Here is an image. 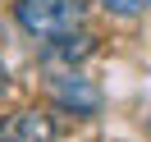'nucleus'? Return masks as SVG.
Listing matches in <instances>:
<instances>
[{"label": "nucleus", "mask_w": 151, "mask_h": 142, "mask_svg": "<svg viewBox=\"0 0 151 142\" xmlns=\"http://www.w3.org/2000/svg\"><path fill=\"white\" fill-rule=\"evenodd\" d=\"M87 19L83 0H19L14 5V23L37 41H60L69 32H78Z\"/></svg>", "instance_id": "1"}, {"label": "nucleus", "mask_w": 151, "mask_h": 142, "mask_svg": "<svg viewBox=\"0 0 151 142\" xmlns=\"http://www.w3.org/2000/svg\"><path fill=\"white\" fill-rule=\"evenodd\" d=\"M9 87V69H5V60H0V92Z\"/></svg>", "instance_id": "5"}, {"label": "nucleus", "mask_w": 151, "mask_h": 142, "mask_svg": "<svg viewBox=\"0 0 151 142\" xmlns=\"http://www.w3.org/2000/svg\"><path fill=\"white\" fill-rule=\"evenodd\" d=\"M110 14H119V19H133V14H142L147 9V0H101Z\"/></svg>", "instance_id": "4"}, {"label": "nucleus", "mask_w": 151, "mask_h": 142, "mask_svg": "<svg viewBox=\"0 0 151 142\" xmlns=\"http://www.w3.org/2000/svg\"><path fill=\"white\" fill-rule=\"evenodd\" d=\"M50 119L37 110H14L9 119H0V142H50Z\"/></svg>", "instance_id": "3"}, {"label": "nucleus", "mask_w": 151, "mask_h": 142, "mask_svg": "<svg viewBox=\"0 0 151 142\" xmlns=\"http://www.w3.org/2000/svg\"><path fill=\"white\" fill-rule=\"evenodd\" d=\"M50 92H55V101H60V105H69L73 115H96V110H101V92L92 87V78L73 74V69L50 78Z\"/></svg>", "instance_id": "2"}]
</instances>
